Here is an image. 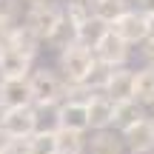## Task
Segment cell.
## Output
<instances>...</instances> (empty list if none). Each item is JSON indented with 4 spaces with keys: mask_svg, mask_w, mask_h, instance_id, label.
Wrapping results in <instances>:
<instances>
[{
    "mask_svg": "<svg viewBox=\"0 0 154 154\" xmlns=\"http://www.w3.org/2000/svg\"><path fill=\"white\" fill-rule=\"evenodd\" d=\"M29 88H32V103L37 109H54L66 94V80L60 77V72L43 66L29 72Z\"/></svg>",
    "mask_w": 154,
    "mask_h": 154,
    "instance_id": "1",
    "label": "cell"
},
{
    "mask_svg": "<svg viewBox=\"0 0 154 154\" xmlns=\"http://www.w3.org/2000/svg\"><path fill=\"white\" fill-rule=\"evenodd\" d=\"M57 72H60V77L66 83H83L88 74V69H91L94 63V51L88 49V46L83 43H72L66 46V49L57 51Z\"/></svg>",
    "mask_w": 154,
    "mask_h": 154,
    "instance_id": "2",
    "label": "cell"
},
{
    "mask_svg": "<svg viewBox=\"0 0 154 154\" xmlns=\"http://www.w3.org/2000/svg\"><path fill=\"white\" fill-rule=\"evenodd\" d=\"M60 20H63V3L49 0V3H40V6H29L26 17H23V26L32 29V32L46 43V37L54 32V26Z\"/></svg>",
    "mask_w": 154,
    "mask_h": 154,
    "instance_id": "3",
    "label": "cell"
},
{
    "mask_svg": "<svg viewBox=\"0 0 154 154\" xmlns=\"http://www.w3.org/2000/svg\"><path fill=\"white\" fill-rule=\"evenodd\" d=\"M37 128H40V109L34 103L6 109L3 131L9 134V137H29V134H34Z\"/></svg>",
    "mask_w": 154,
    "mask_h": 154,
    "instance_id": "4",
    "label": "cell"
},
{
    "mask_svg": "<svg viewBox=\"0 0 154 154\" xmlns=\"http://www.w3.org/2000/svg\"><path fill=\"white\" fill-rule=\"evenodd\" d=\"M91 51L97 60L109 63V66H128V60H131V46L120 34H114L111 29H106V34L97 40V46Z\"/></svg>",
    "mask_w": 154,
    "mask_h": 154,
    "instance_id": "5",
    "label": "cell"
},
{
    "mask_svg": "<svg viewBox=\"0 0 154 154\" xmlns=\"http://www.w3.org/2000/svg\"><path fill=\"white\" fill-rule=\"evenodd\" d=\"M54 126L88 131V117H86V97H63L54 106Z\"/></svg>",
    "mask_w": 154,
    "mask_h": 154,
    "instance_id": "6",
    "label": "cell"
},
{
    "mask_svg": "<svg viewBox=\"0 0 154 154\" xmlns=\"http://www.w3.org/2000/svg\"><path fill=\"white\" fill-rule=\"evenodd\" d=\"M111 32L120 34L128 46H140L146 40V11L143 9H128L111 23Z\"/></svg>",
    "mask_w": 154,
    "mask_h": 154,
    "instance_id": "7",
    "label": "cell"
},
{
    "mask_svg": "<svg viewBox=\"0 0 154 154\" xmlns=\"http://www.w3.org/2000/svg\"><path fill=\"white\" fill-rule=\"evenodd\" d=\"M111 114H114V100L106 91L86 94V117H88V128L91 131L111 128Z\"/></svg>",
    "mask_w": 154,
    "mask_h": 154,
    "instance_id": "8",
    "label": "cell"
},
{
    "mask_svg": "<svg viewBox=\"0 0 154 154\" xmlns=\"http://www.w3.org/2000/svg\"><path fill=\"white\" fill-rule=\"evenodd\" d=\"M120 137H123L128 151H146V154L154 151V126H151L149 117H143L134 126H128L126 131H120Z\"/></svg>",
    "mask_w": 154,
    "mask_h": 154,
    "instance_id": "9",
    "label": "cell"
},
{
    "mask_svg": "<svg viewBox=\"0 0 154 154\" xmlns=\"http://www.w3.org/2000/svg\"><path fill=\"white\" fill-rule=\"evenodd\" d=\"M0 103H3L6 109L32 103L29 77H0Z\"/></svg>",
    "mask_w": 154,
    "mask_h": 154,
    "instance_id": "10",
    "label": "cell"
},
{
    "mask_svg": "<svg viewBox=\"0 0 154 154\" xmlns=\"http://www.w3.org/2000/svg\"><path fill=\"white\" fill-rule=\"evenodd\" d=\"M106 94H109L111 100H128V97H134V69H128V66H114L111 69V74H109V80H106V88H103Z\"/></svg>",
    "mask_w": 154,
    "mask_h": 154,
    "instance_id": "11",
    "label": "cell"
},
{
    "mask_svg": "<svg viewBox=\"0 0 154 154\" xmlns=\"http://www.w3.org/2000/svg\"><path fill=\"white\" fill-rule=\"evenodd\" d=\"M143 117H149V111H146L143 103H137L134 97L117 100L114 103V114H111V128H114V131H126L128 126H134V123L143 120Z\"/></svg>",
    "mask_w": 154,
    "mask_h": 154,
    "instance_id": "12",
    "label": "cell"
},
{
    "mask_svg": "<svg viewBox=\"0 0 154 154\" xmlns=\"http://www.w3.org/2000/svg\"><path fill=\"white\" fill-rule=\"evenodd\" d=\"M126 151H128L126 143H123L120 131H114V128H100L86 143V154H126Z\"/></svg>",
    "mask_w": 154,
    "mask_h": 154,
    "instance_id": "13",
    "label": "cell"
},
{
    "mask_svg": "<svg viewBox=\"0 0 154 154\" xmlns=\"http://www.w3.org/2000/svg\"><path fill=\"white\" fill-rule=\"evenodd\" d=\"M32 72V57L11 46H0V77H29Z\"/></svg>",
    "mask_w": 154,
    "mask_h": 154,
    "instance_id": "14",
    "label": "cell"
},
{
    "mask_svg": "<svg viewBox=\"0 0 154 154\" xmlns=\"http://www.w3.org/2000/svg\"><path fill=\"white\" fill-rule=\"evenodd\" d=\"M6 46H11V49L23 51L26 57H32V60H34V57L40 54V46H43V40H40L37 34L32 32V29H26L23 23H14V26H11V32H9Z\"/></svg>",
    "mask_w": 154,
    "mask_h": 154,
    "instance_id": "15",
    "label": "cell"
},
{
    "mask_svg": "<svg viewBox=\"0 0 154 154\" xmlns=\"http://www.w3.org/2000/svg\"><path fill=\"white\" fill-rule=\"evenodd\" d=\"M57 131V151L60 154H86V131H77V128H63L54 126Z\"/></svg>",
    "mask_w": 154,
    "mask_h": 154,
    "instance_id": "16",
    "label": "cell"
},
{
    "mask_svg": "<svg viewBox=\"0 0 154 154\" xmlns=\"http://www.w3.org/2000/svg\"><path fill=\"white\" fill-rule=\"evenodd\" d=\"M134 100L146 109L154 106V69L143 66L140 72H134Z\"/></svg>",
    "mask_w": 154,
    "mask_h": 154,
    "instance_id": "17",
    "label": "cell"
},
{
    "mask_svg": "<svg viewBox=\"0 0 154 154\" xmlns=\"http://www.w3.org/2000/svg\"><path fill=\"white\" fill-rule=\"evenodd\" d=\"M91 9H94V17H97V20H103V23L111 26L123 11L131 9V0H97V3H91Z\"/></svg>",
    "mask_w": 154,
    "mask_h": 154,
    "instance_id": "18",
    "label": "cell"
},
{
    "mask_svg": "<svg viewBox=\"0 0 154 154\" xmlns=\"http://www.w3.org/2000/svg\"><path fill=\"white\" fill-rule=\"evenodd\" d=\"M74 29H77V43H83V46H88V49H94V46H97V40L106 34L109 23L97 20V17L91 14L86 23H80V26H74Z\"/></svg>",
    "mask_w": 154,
    "mask_h": 154,
    "instance_id": "19",
    "label": "cell"
},
{
    "mask_svg": "<svg viewBox=\"0 0 154 154\" xmlns=\"http://www.w3.org/2000/svg\"><path fill=\"white\" fill-rule=\"evenodd\" d=\"M29 146H32V154H54L57 151V131H54V126L51 128L40 126L34 134H29Z\"/></svg>",
    "mask_w": 154,
    "mask_h": 154,
    "instance_id": "20",
    "label": "cell"
},
{
    "mask_svg": "<svg viewBox=\"0 0 154 154\" xmlns=\"http://www.w3.org/2000/svg\"><path fill=\"white\" fill-rule=\"evenodd\" d=\"M72 43H77V29L63 17V20L54 26V32L46 37V46L54 49V51H60V49H66V46H72Z\"/></svg>",
    "mask_w": 154,
    "mask_h": 154,
    "instance_id": "21",
    "label": "cell"
},
{
    "mask_svg": "<svg viewBox=\"0 0 154 154\" xmlns=\"http://www.w3.org/2000/svg\"><path fill=\"white\" fill-rule=\"evenodd\" d=\"M91 14H94L91 0H66V3H63V17H66L72 26H80V23H86Z\"/></svg>",
    "mask_w": 154,
    "mask_h": 154,
    "instance_id": "22",
    "label": "cell"
},
{
    "mask_svg": "<svg viewBox=\"0 0 154 154\" xmlns=\"http://www.w3.org/2000/svg\"><path fill=\"white\" fill-rule=\"evenodd\" d=\"M20 9H23L20 0H0V20L17 23V17H20Z\"/></svg>",
    "mask_w": 154,
    "mask_h": 154,
    "instance_id": "23",
    "label": "cell"
},
{
    "mask_svg": "<svg viewBox=\"0 0 154 154\" xmlns=\"http://www.w3.org/2000/svg\"><path fill=\"white\" fill-rule=\"evenodd\" d=\"M3 154H32V146H29V137H9Z\"/></svg>",
    "mask_w": 154,
    "mask_h": 154,
    "instance_id": "24",
    "label": "cell"
},
{
    "mask_svg": "<svg viewBox=\"0 0 154 154\" xmlns=\"http://www.w3.org/2000/svg\"><path fill=\"white\" fill-rule=\"evenodd\" d=\"M140 54H143L146 66L154 69V40H143V43H140Z\"/></svg>",
    "mask_w": 154,
    "mask_h": 154,
    "instance_id": "25",
    "label": "cell"
},
{
    "mask_svg": "<svg viewBox=\"0 0 154 154\" xmlns=\"http://www.w3.org/2000/svg\"><path fill=\"white\" fill-rule=\"evenodd\" d=\"M146 40H154V11H146Z\"/></svg>",
    "mask_w": 154,
    "mask_h": 154,
    "instance_id": "26",
    "label": "cell"
},
{
    "mask_svg": "<svg viewBox=\"0 0 154 154\" xmlns=\"http://www.w3.org/2000/svg\"><path fill=\"white\" fill-rule=\"evenodd\" d=\"M11 26H14V23H9V20H0V46H6V40H9V32H11Z\"/></svg>",
    "mask_w": 154,
    "mask_h": 154,
    "instance_id": "27",
    "label": "cell"
},
{
    "mask_svg": "<svg viewBox=\"0 0 154 154\" xmlns=\"http://www.w3.org/2000/svg\"><path fill=\"white\" fill-rule=\"evenodd\" d=\"M140 6H143V11H154V0H137Z\"/></svg>",
    "mask_w": 154,
    "mask_h": 154,
    "instance_id": "28",
    "label": "cell"
},
{
    "mask_svg": "<svg viewBox=\"0 0 154 154\" xmlns=\"http://www.w3.org/2000/svg\"><path fill=\"white\" fill-rule=\"evenodd\" d=\"M6 143H9V134H6V131H3V128H0V151H3V149H6Z\"/></svg>",
    "mask_w": 154,
    "mask_h": 154,
    "instance_id": "29",
    "label": "cell"
},
{
    "mask_svg": "<svg viewBox=\"0 0 154 154\" xmlns=\"http://www.w3.org/2000/svg\"><path fill=\"white\" fill-rule=\"evenodd\" d=\"M20 3H23V6L29 9V6H40V3H49V0H20Z\"/></svg>",
    "mask_w": 154,
    "mask_h": 154,
    "instance_id": "30",
    "label": "cell"
},
{
    "mask_svg": "<svg viewBox=\"0 0 154 154\" xmlns=\"http://www.w3.org/2000/svg\"><path fill=\"white\" fill-rule=\"evenodd\" d=\"M3 117H6V106L0 103V128H3Z\"/></svg>",
    "mask_w": 154,
    "mask_h": 154,
    "instance_id": "31",
    "label": "cell"
},
{
    "mask_svg": "<svg viewBox=\"0 0 154 154\" xmlns=\"http://www.w3.org/2000/svg\"><path fill=\"white\" fill-rule=\"evenodd\" d=\"M126 154H146V151H126Z\"/></svg>",
    "mask_w": 154,
    "mask_h": 154,
    "instance_id": "32",
    "label": "cell"
},
{
    "mask_svg": "<svg viewBox=\"0 0 154 154\" xmlns=\"http://www.w3.org/2000/svg\"><path fill=\"white\" fill-rule=\"evenodd\" d=\"M149 120H151V126H154V114H149Z\"/></svg>",
    "mask_w": 154,
    "mask_h": 154,
    "instance_id": "33",
    "label": "cell"
},
{
    "mask_svg": "<svg viewBox=\"0 0 154 154\" xmlns=\"http://www.w3.org/2000/svg\"><path fill=\"white\" fill-rule=\"evenodd\" d=\"M91 3H97V0H91Z\"/></svg>",
    "mask_w": 154,
    "mask_h": 154,
    "instance_id": "34",
    "label": "cell"
},
{
    "mask_svg": "<svg viewBox=\"0 0 154 154\" xmlns=\"http://www.w3.org/2000/svg\"><path fill=\"white\" fill-rule=\"evenodd\" d=\"M54 154H60V151H54Z\"/></svg>",
    "mask_w": 154,
    "mask_h": 154,
    "instance_id": "35",
    "label": "cell"
},
{
    "mask_svg": "<svg viewBox=\"0 0 154 154\" xmlns=\"http://www.w3.org/2000/svg\"><path fill=\"white\" fill-rule=\"evenodd\" d=\"M0 154H3V151H0Z\"/></svg>",
    "mask_w": 154,
    "mask_h": 154,
    "instance_id": "36",
    "label": "cell"
},
{
    "mask_svg": "<svg viewBox=\"0 0 154 154\" xmlns=\"http://www.w3.org/2000/svg\"><path fill=\"white\" fill-rule=\"evenodd\" d=\"M131 3H134V0H131Z\"/></svg>",
    "mask_w": 154,
    "mask_h": 154,
    "instance_id": "37",
    "label": "cell"
},
{
    "mask_svg": "<svg viewBox=\"0 0 154 154\" xmlns=\"http://www.w3.org/2000/svg\"><path fill=\"white\" fill-rule=\"evenodd\" d=\"M151 154H154V151H151Z\"/></svg>",
    "mask_w": 154,
    "mask_h": 154,
    "instance_id": "38",
    "label": "cell"
}]
</instances>
